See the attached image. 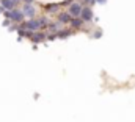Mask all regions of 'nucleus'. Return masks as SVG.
Returning <instances> with one entry per match:
<instances>
[{"instance_id": "nucleus-1", "label": "nucleus", "mask_w": 135, "mask_h": 122, "mask_svg": "<svg viewBox=\"0 0 135 122\" xmlns=\"http://www.w3.org/2000/svg\"><path fill=\"white\" fill-rule=\"evenodd\" d=\"M69 14L71 16H74V17H79V16H82V11H83V8L80 6V3H72L71 6H69Z\"/></svg>"}, {"instance_id": "nucleus-2", "label": "nucleus", "mask_w": 135, "mask_h": 122, "mask_svg": "<svg viewBox=\"0 0 135 122\" xmlns=\"http://www.w3.org/2000/svg\"><path fill=\"white\" fill-rule=\"evenodd\" d=\"M13 21H22V17H24V11H17V9H13L11 13H6Z\"/></svg>"}, {"instance_id": "nucleus-3", "label": "nucleus", "mask_w": 135, "mask_h": 122, "mask_svg": "<svg viewBox=\"0 0 135 122\" xmlns=\"http://www.w3.org/2000/svg\"><path fill=\"white\" fill-rule=\"evenodd\" d=\"M24 16H27V17H33L35 16V8L30 5V3H25V6H24Z\"/></svg>"}, {"instance_id": "nucleus-4", "label": "nucleus", "mask_w": 135, "mask_h": 122, "mask_svg": "<svg viewBox=\"0 0 135 122\" xmlns=\"http://www.w3.org/2000/svg\"><path fill=\"white\" fill-rule=\"evenodd\" d=\"M91 17H93V11H91L90 8H85V9L82 11V19H83V21H90Z\"/></svg>"}, {"instance_id": "nucleus-5", "label": "nucleus", "mask_w": 135, "mask_h": 122, "mask_svg": "<svg viewBox=\"0 0 135 122\" xmlns=\"http://www.w3.org/2000/svg\"><path fill=\"white\" fill-rule=\"evenodd\" d=\"M25 27H27V28H30V30H36V28H39V27H41V24H39V22H36V21H28V22L25 24Z\"/></svg>"}, {"instance_id": "nucleus-6", "label": "nucleus", "mask_w": 135, "mask_h": 122, "mask_svg": "<svg viewBox=\"0 0 135 122\" xmlns=\"http://www.w3.org/2000/svg\"><path fill=\"white\" fill-rule=\"evenodd\" d=\"M2 5H3V8H6V9H11L13 5H14V2H13V0H2Z\"/></svg>"}, {"instance_id": "nucleus-7", "label": "nucleus", "mask_w": 135, "mask_h": 122, "mask_svg": "<svg viewBox=\"0 0 135 122\" xmlns=\"http://www.w3.org/2000/svg\"><path fill=\"white\" fill-rule=\"evenodd\" d=\"M60 19H61L63 22H66V21H69V14H61V16H60Z\"/></svg>"}, {"instance_id": "nucleus-8", "label": "nucleus", "mask_w": 135, "mask_h": 122, "mask_svg": "<svg viewBox=\"0 0 135 122\" xmlns=\"http://www.w3.org/2000/svg\"><path fill=\"white\" fill-rule=\"evenodd\" d=\"M72 24H74V27H79V25H80V22H79V21H74Z\"/></svg>"}, {"instance_id": "nucleus-9", "label": "nucleus", "mask_w": 135, "mask_h": 122, "mask_svg": "<svg viewBox=\"0 0 135 122\" xmlns=\"http://www.w3.org/2000/svg\"><path fill=\"white\" fill-rule=\"evenodd\" d=\"M98 3H105V0H96Z\"/></svg>"}, {"instance_id": "nucleus-10", "label": "nucleus", "mask_w": 135, "mask_h": 122, "mask_svg": "<svg viewBox=\"0 0 135 122\" xmlns=\"http://www.w3.org/2000/svg\"><path fill=\"white\" fill-rule=\"evenodd\" d=\"M25 2H27V3H30V2H32V0H25Z\"/></svg>"}, {"instance_id": "nucleus-11", "label": "nucleus", "mask_w": 135, "mask_h": 122, "mask_svg": "<svg viewBox=\"0 0 135 122\" xmlns=\"http://www.w3.org/2000/svg\"><path fill=\"white\" fill-rule=\"evenodd\" d=\"M86 2H96V0H86Z\"/></svg>"}, {"instance_id": "nucleus-12", "label": "nucleus", "mask_w": 135, "mask_h": 122, "mask_svg": "<svg viewBox=\"0 0 135 122\" xmlns=\"http://www.w3.org/2000/svg\"><path fill=\"white\" fill-rule=\"evenodd\" d=\"M13 2H14V3H16V2H19V0H13Z\"/></svg>"}]
</instances>
